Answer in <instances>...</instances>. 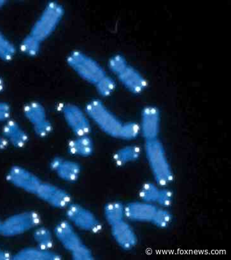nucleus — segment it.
Here are the masks:
<instances>
[{"instance_id":"nucleus-1","label":"nucleus","mask_w":231,"mask_h":260,"mask_svg":"<svg viewBox=\"0 0 231 260\" xmlns=\"http://www.w3.org/2000/svg\"><path fill=\"white\" fill-rule=\"evenodd\" d=\"M145 152L156 182L162 186L171 183L173 174L161 142L158 139L146 141Z\"/></svg>"},{"instance_id":"nucleus-2","label":"nucleus","mask_w":231,"mask_h":260,"mask_svg":"<svg viewBox=\"0 0 231 260\" xmlns=\"http://www.w3.org/2000/svg\"><path fill=\"white\" fill-rule=\"evenodd\" d=\"M54 234L64 248L71 254L73 259H94L93 252L82 241L68 221L59 222L54 229Z\"/></svg>"},{"instance_id":"nucleus-3","label":"nucleus","mask_w":231,"mask_h":260,"mask_svg":"<svg viewBox=\"0 0 231 260\" xmlns=\"http://www.w3.org/2000/svg\"><path fill=\"white\" fill-rule=\"evenodd\" d=\"M64 13V8L61 4L50 2L34 24L29 34L42 43L55 31L63 19Z\"/></svg>"},{"instance_id":"nucleus-4","label":"nucleus","mask_w":231,"mask_h":260,"mask_svg":"<svg viewBox=\"0 0 231 260\" xmlns=\"http://www.w3.org/2000/svg\"><path fill=\"white\" fill-rule=\"evenodd\" d=\"M66 61L79 77L92 84L96 85L106 76L105 71L95 60L80 51L71 52Z\"/></svg>"},{"instance_id":"nucleus-5","label":"nucleus","mask_w":231,"mask_h":260,"mask_svg":"<svg viewBox=\"0 0 231 260\" xmlns=\"http://www.w3.org/2000/svg\"><path fill=\"white\" fill-rule=\"evenodd\" d=\"M86 113L108 136L118 138L123 123L101 101H92L86 106Z\"/></svg>"},{"instance_id":"nucleus-6","label":"nucleus","mask_w":231,"mask_h":260,"mask_svg":"<svg viewBox=\"0 0 231 260\" xmlns=\"http://www.w3.org/2000/svg\"><path fill=\"white\" fill-rule=\"evenodd\" d=\"M41 217L34 211H25L12 215L2 222V236L12 237L20 236L38 227Z\"/></svg>"},{"instance_id":"nucleus-7","label":"nucleus","mask_w":231,"mask_h":260,"mask_svg":"<svg viewBox=\"0 0 231 260\" xmlns=\"http://www.w3.org/2000/svg\"><path fill=\"white\" fill-rule=\"evenodd\" d=\"M66 209L68 221L78 229L89 232H98L101 229L100 221L85 207L71 203Z\"/></svg>"},{"instance_id":"nucleus-8","label":"nucleus","mask_w":231,"mask_h":260,"mask_svg":"<svg viewBox=\"0 0 231 260\" xmlns=\"http://www.w3.org/2000/svg\"><path fill=\"white\" fill-rule=\"evenodd\" d=\"M24 114L31 124L37 136L45 138L49 136L53 130V125L47 117L44 107L38 102H30L24 108Z\"/></svg>"},{"instance_id":"nucleus-9","label":"nucleus","mask_w":231,"mask_h":260,"mask_svg":"<svg viewBox=\"0 0 231 260\" xmlns=\"http://www.w3.org/2000/svg\"><path fill=\"white\" fill-rule=\"evenodd\" d=\"M7 181L28 193L35 195L42 181L36 175L24 167L15 166L7 172Z\"/></svg>"},{"instance_id":"nucleus-10","label":"nucleus","mask_w":231,"mask_h":260,"mask_svg":"<svg viewBox=\"0 0 231 260\" xmlns=\"http://www.w3.org/2000/svg\"><path fill=\"white\" fill-rule=\"evenodd\" d=\"M36 196L42 201L57 209H66L72 203L71 195L53 184L42 182Z\"/></svg>"},{"instance_id":"nucleus-11","label":"nucleus","mask_w":231,"mask_h":260,"mask_svg":"<svg viewBox=\"0 0 231 260\" xmlns=\"http://www.w3.org/2000/svg\"><path fill=\"white\" fill-rule=\"evenodd\" d=\"M67 124L76 137L88 136L91 131L90 122L86 113L75 105L67 104L62 109Z\"/></svg>"},{"instance_id":"nucleus-12","label":"nucleus","mask_w":231,"mask_h":260,"mask_svg":"<svg viewBox=\"0 0 231 260\" xmlns=\"http://www.w3.org/2000/svg\"><path fill=\"white\" fill-rule=\"evenodd\" d=\"M50 167L59 178L69 183L78 181L81 174V167L78 162L61 157H54Z\"/></svg>"},{"instance_id":"nucleus-13","label":"nucleus","mask_w":231,"mask_h":260,"mask_svg":"<svg viewBox=\"0 0 231 260\" xmlns=\"http://www.w3.org/2000/svg\"><path fill=\"white\" fill-rule=\"evenodd\" d=\"M111 232L116 243L126 251L133 249L138 244L135 231L124 220L111 225Z\"/></svg>"},{"instance_id":"nucleus-14","label":"nucleus","mask_w":231,"mask_h":260,"mask_svg":"<svg viewBox=\"0 0 231 260\" xmlns=\"http://www.w3.org/2000/svg\"><path fill=\"white\" fill-rule=\"evenodd\" d=\"M160 114L155 107H146L142 112L141 131L146 141L157 139L160 132Z\"/></svg>"},{"instance_id":"nucleus-15","label":"nucleus","mask_w":231,"mask_h":260,"mask_svg":"<svg viewBox=\"0 0 231 260\" xmlns=\"http://www.w3.org/2000/svg\"><path fill=\"white\" fill-rule=\"evenodd\" d=\"M157 209L147 202H131L125 206V217L131 221L151 222Z\"/></svg>"},{"instance_id":"nucleus-16","label":"nucleus","mask_w":231,"mask_h":260,"mask_svg":"<svg viewBox=\"0 0 231 260\" xmlns=\"http://www.w3.org/2000/svg\"><path fill=\"white\" fill-rule=\"evenodd\" d=\"M3 137L11 146L17 149L23 148L29 141L28 134L18 122L11 120L7 122L3 128Z\"/></svg>"},{"instance_id":"nucleus-17","label":"nucleus","mask_w":231,"mask_h":260,"mask_svg":"<svg viewBox=\"0 0 231 260\" xmlns=\"http://www.w3.org/2000/svg\"><path fill=\"white\" fill-rule=\"evenodd\" d=\"M118 77L121 83L133 93H140L146 86L145 79L130 65L119 74Z\"/></svg>"},{"instance_id":"nucleus-18","label":"nucleus","mask_w":231,"mask_h":260,"mask_svg":"<svg viewBox=\"0 0 231 260\" xmlns=\"http://www.w3.org/2000/svg\"><path fill=\"white\" fill-rule=\"evenodd\" d=\"M14 260H60L61 256L51 250L39 247H25L12 256Z\"/></svg>"},{"instance_id":"nucleus-19","label":"nucleus","mask_w":231,"mask_h":260,"mask_svg":"<svg viewBox=\"0 0 231 260\" xmlns=\"http://www.w3.org/2000/svg\"><path fill=\"white\" fill-rule=\"evenodd\" d=\"M93 152V141L89 135L76 137L68 145V152L72 156L87 157L91 156Z\"/></svg>"},{"instance_id":"nucleus-20","label":"nucleus","mask_w":231,"mask_h":260,"mask_svg":"<svg viewBox=\"0 0 231 260\" xmlns=\"http://www.w3.org/2000/svg\"><path fill=\"white\" fill-rule=\"evenodd\" d=\"M140 154V147L135 146H126L118 150L113 154V158L117 166H123L137 160Z\"/></svg>"},{"instance_id":"nucleus-21","label":"nucleus","mask_w":231,"mask_h":260,"mask_svg":"<svg viewBox=\"0 0 231 260\" xmlns=\"http://www.w3.org/2000/svg\"><path fill=\"white\" fill-rule=\"evenodd\" d=\"M104 214L108 223L111 225L124 220L125 206L120 202H112L106 205Z\"/></svg>"},{"instance_id":"nucleus-22","label":"nucleus","mask_w":231,"mask_h":260,"mask_svg":"<svg viewBox=\"0 0 231 260\" xmlns=\"http://www.w3.org/2000/svg\"><path fill=\"white\" fill-rule=\"evenodd\" d=\"M33 239L36 247L44 250H51L54 245L53 236L52 232L46 227L36 228L34 232Z\"/></svg>"},{"instance_id":"nucleus-23","label":"nucleus","mask_w":231,"mask_h":260,"mask_svg":"<svg viewBox=\"0 0 231 260\" xmlns=\"http://www.w3.org/2000/svg\"><path fill=\"white\" fill-rule=\"evenodd\" d=\"M41 42L29 34L22 41L20 49L21 51L29 57L36 56L41 50Z\"/></svg>"},{"instance_id":"nucleus-24","label":"nucleus","mask_w":231,"mask_h":260,"mask_svg":"<svg viewBox=\"0 0 231 260\" xmlns=\"http://www.w3.org/2000/svg\"><path fill=\"white\" fill-rule=\"evenodd\" d=\"M16 53L14 44L0 32V59L10 61L14 58Z\"/></svg>"},{"instance_id":"nucleus-25","label":"nucleus","mask_w":231,"mask_h":260,"mask_svg":"<svg viewBox=\"0 0 231 260\" xmlns=\"http://www.w3.org/2000/svg\"><path fill=\"white\" fill-rule=\"evenodd\" d=\"M160 189L155 184L146 183L143 185L140 190V198L143 202L147 203H153L157 202L160 192Z\"/></svg>"},{"instance_id":"nucleus-26","label":"nucleus","mask_w":231,"mask_h":260,"mask_svg":"<svg viewBox=\"0 0 231 260\" xmlns=\"http://www.w3.org/2000/svg\"><path fill=\"white\" fill-rule=\"evenodd\" d=\"M172 221V216L165 209L158 208L151 221V223L160 229H166Z\"/></svg>"},{"instance_id":"nucleus-27","label":"nucleus","mask_w":231,"mask_h":260,"mask_svg":"<svg viewBox=\"0 0 231 260\" xmlns=\"http://www.w3.org/2000/svg\"><path fill=\"white\" fill-rule=\"evenodd\" d=\"M97 91L102 96L107 97L113 93L115 89V82L111 77L106 76L95 85Z\"/></svg>"},{"instance_id":"nucleus-28","label":"nucleus","mask_w":231,"mask_h":260,"mask_svg":"<svg viewBox=\"0 0 231 260\" xmlns=\"http://www.w3.org/2000/svg\"><path fill=\"white\" fill-rule=\"evenodd\" d=\"M140 131V127L135 122H131L123 124L119 139L127 140V141L135 139L138 136Z\"/></svg>"},{"instance_id":"nucleus-29","label":"nucleus","mask_w":231,"mask_h":260,"mask_svg":"<svg viewBox=\"0 0 231 260\" xmlns=\"http://www.w3.org/2000/svg\"><path fill=\"white\" fill-rule=\"evenodd\" d=\"M128 66L126 59L121 55H115L109 61V68L117 76L121 74Z\"/></svg>"},{"instance_id":"nucleus-30","label":"nucleus","mask_w":231,"mask_h":260,"mask_svg":"<svg viewBox=\"0 0 231 260\" xmlns=\"http://www.w3.org/2000/svg\"><path fill=\"white\" fill-rule=\"evenodd\" d=\"M173 202V194L170 190L160 189L157 200L158 203L160 206L167 207H170Z\"/></svg>"},{"instance_id":"nucleus-31","label":"nucleus","mask_w":231,"mask_h":260,"mask_svg":"<svg viewBox=\"0 0 231 260\" xmlns=\"http://www.w3.org/2000/svg\"><path fill=\"white\" fill-rule=\"evenodd\" d=\"M11 114V109L8 104L0 102V122L7 121Z\"/></svg>"},{"instance_id":"nucleus-32","label":"nucleus","mask_w":231,"mask_h":260,"mask_svg":"<svg viewBox=\"0 0 231 260\" xmlns=\"http://www.w3.org/2000/svg\"><path fill=\"white\" fill-rule=\"evenodd\" d=\"M12 256L9 252L4 251V249L0 248V260H9L12 259Z\"/></svg>"},{"instance_id":"nucleus-33","label":"nucleus","mask_w":231,"mask_h":260,"mask_svg":"<svg viewBox=\"0 0 231 260\" xmlns=\"http://www.w3.org/2000/svg\"><path fill=\"white\" fill-rule=\"evenodd\" d=\"M7 142L6 140L4 139L3 136H0V150H3L7 146Z\"/></svg>"},{"instance_id":"nucleus-34","label":"nucleus","mask_w":231,"mask_h":260,"mask_svg":"<svg viewBox=\"0 0 231 260\" xmlns=\"http://www.w3.org/2000/svg\"><path fill=\"white\" fill-rule=\"evenodd\" d=\"M5 88V82L4 81L2 77H0V92H2L4 91Z\"/></svg>"},{"instance_id":"nucleus-35","label":"nucleus","mask_w":231,"mask_h":260,"mask_svg":"<svg viewBox=\"0 0 231 260\" xmlns=\"http://www.w3.org/2000/svg\"><path fill=\"white\" fill-rule=\"evenodd\" d=\"M6 4V2L4 1V0H0V9H2V7H4L5 5Z\"/></svg>"},{"instance_id":"nucleus-36","label":"nucleus","mask_w":231,"mask_h":260,"mask_svg":"<svg viewBox=\"0 0 231 260\" xmlns=\"http://www.w3.org/2000/svg\"><path fill=\"white\" fill-rule=\"evenodd\" d=\"M2 227V221H0V235H1Z\"/></svg>"}]
</instances>
